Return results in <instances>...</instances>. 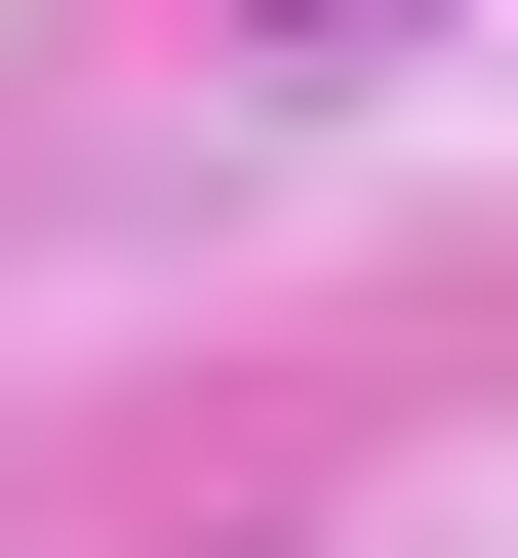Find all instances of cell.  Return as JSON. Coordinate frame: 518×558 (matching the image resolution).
<instances>
[{"label":"cell","instance_id":"6da1fadb","mask_svg":"<svg viewBox=\"0 0 518 558\" xmlns=\"http://www.w3.org/2000/svg\"><path fill=\"white\" fill-rule=\"evenodd\" d=\"M240 40H279V81H359V40H399V0H240Z\"/></svg>","mask_w":518,"mask_h":558}]
</instances>
